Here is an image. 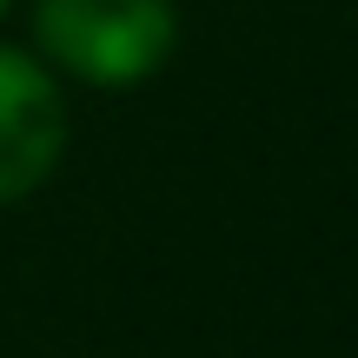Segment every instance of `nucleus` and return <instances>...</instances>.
Instances as JSON below:
<instances>
[{"label":"nucleus","mask_w":358,"mask_h":358,"mask_svg":"<svg viewBox=\"0 0 358 358\" xmlns=\"http://www.w3.org/2000/svg\"><path fill=\"white\" fill-rule=\"evenodd\" d=\"M7 7H13V0H0V13H7Z\"/></svg>","instance_id":"7ed1b4c3"},{"label":"nucleus","mask_w":358,"mask_h":358,"mask_svg":"<svg viewBox=\"0 0 358 358\" xmlns=\"http://www.w3.org/2000/svg\"><path fill=\"white\" fill-rule=\"evenodd\" d=\"M66 153V93L34 53L0 47V206L53 179Z\"/></svg>","instance_id":"f03ea898"},{"label":"nucleus","mask_w":358,"mask_h":358,"mask_svg":"<svg viewBox=\"0 0 358 358\" xmlns=\"http://www.w3.org/2000/svg\"><path fill=\"white\" fill-rule=\"evenodd\" d=\"M34 40L87 87H140L179 47L173 0H34Z\"/></svg>","instance_id":"f257e3e1"}]
</instances>
